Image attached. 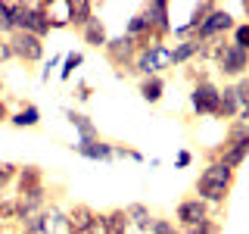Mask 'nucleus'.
<instances>
[{
  "instance_id": "nucleus-1",
  "label": "nucleus",
  "mask_w": 249,
  "mask_h": 234,
  "mask_svg": "<svg viewBox=\"0 0 249 234\" xmlns=\"http://www.w3.org/2000/svg\"><path fill=\"white\" fill-rule=\"evenodd\" d=\"M233 181H237V172L221 166L218 159H209L206 169L199 172L193 191H196V197L206 200L209 206H224V200H228L231 191H233Z\"/></svg>"
},
{
  "instance_id": "nucleus-2",
  "label": "nucleus",
  "mask_w": 249,
  "mask_h": 234,
  "mask_svg": "<svg viewBox=\"0 0 249 234\" xmlns=\"http://www.w3.org/2000/svg\"><path fill=\"white\" fill-rule=\"evenodd\" d=\"M16 31H28L35 38L50 35V19H47V0H31V3H22L19 0V10H16Z\"/></svg>"
},
{
  "instance_id": "nucleus-3",
  "label": "nucleus",
  "mask_w": 249,
  "mask_h": 234,
  "mask_svg": "<svg viewBox=\"0 0 249 234\" xmlns=\"http://www.w3.org/2000/svg\"><path fill=\"white\" fill-rule=\"evenodd\" d=\"M103 57L106 62L115 69V72H134V59H137V44L134 38L119 35V38H109V44L103 47ZM137 75V72H134Z\"/></svg>"
},
{
  "instance_id": "nucleus-4",
  "label": "nucleus",
  "mask_w": 249,
  "mask_h": 234,
  "mask_svg": "<svg viewBox=\"0 0 249 234\" xmlns=\"http://www.w3.org/2000/svg\"><path fill=\"white\" fill-rule=\"evenodd\" d=\"M10 47H13V59H19L22 66H37L47 53V44L41 38L28 35V31H13L10 35Z\"/></svg>"
},
{
  "instance_id": "nucleus-5",
  "label": "nucleus",
  "mask_w": 249,
  "mask_h": 234,
  "mask_svg": "<svg viewBox=\"0 0 249 234\" xmlns=\"http://www.w3.org/2000/svg\"><path fill=\"white\" fill-rule=\"evenodd\" d=\"M206 218H212V206H209L206 200H199L196 194H193V197H184V200L175 206V225H178L181 231L196 228V225L206 222Z\"/></svg>"
},
{
  "instance_id": "nucleus-6",
  "label": "nucleus",
  "mask_w": 249,
  "mask_h": 234,
  "mask_svg": "<svg viewBox=\"0 0 249 234\" xmlns=\"http://www.w3.org/2000/svg\"><path fill=\"white\" fill-rule=\"evenodd\" d=\"M165 69H171V47L168 44H159V47H153V50H143V53H137V59H134V72L140 78L162 75Z\"/></svg>"
},
{
  "instance_id": "nucleus-7",
  "label": "nucleus",
  "mask_w": 249,
  "mask_h": 234,
  "mask_svg": "<svg viewBox=\"0 0 249 234\" xmlns=\"http://www.w3.org/2000/svg\"><path fill=\"white\" fill-rule=\"evenodd\" d=\"M50 187L41 184V187H31L25 194H16V225H22L28 215L35 213H44L47 206H50Z\"/></svg>"
},
{
  "instance_id": "nucleus-8",
  "label": "nucleus",
  "mask_w": 249,
  "mask_h": 234,
  "mask_svg": "<svg viewBox=\"0 0 249 234\" xmlns=\"http://www.w3.org/2000/svg\"><path fill=\"white\" fill-rule=\"evenodd\" d=\"M218 100H221V88L215 81H202L190 88V109L193 116H212L218 113Z\"/></svg>"
},
{
  "instance_id": "nucleus-9",
  "label": "nucleus",
  "mask_w": 249,
  "mask_h": 234,
  "mask_svg": "<svg viewBox=\"0 0 249 234\" xmlns=\"http://www.w3.org/2000/svg\"><path fill=\"white\" fill-rule=\"evenodd\" d=\"M215 66H218V72L224 78H237L240 81L243 75H249V53L240 50V47H233V44H228L224 53L215 59Z\"/></svg>"
},
{
  "instance_id": "nucleus-10",
  "label": "nucleus",
  "mask_w": 249,
  "mask_h": 234,
  "mask_svg": "<svg viewBox=\"0 0 249 234\" xmlns=\"http://www.w3.org/2000/svg\"><path fill=\"white\" fill-rule=\"evenodd\" d=\"M233 16L228 10H221V6H215L212 16H209L206 22H202V28L196 31V38L199 41H215V38H231V31H233Z\"/></svg>"
},
{
  "instance_id": "nucleus-11",
  "label": "nucleus",
  "mask_w": 249,
  "mask_h": 234,
  "mask_svg": "<svg viewBox=\"0 0 249 234\" xmlns=\"http://www.w3.org/2000/svg\"><path fill=\"white\" fill-rule=\"evenodd\" d=\"M72 150L78 156H84V159H93V162H100V159H112L115 156V140H106V137H93V140H75L72 144Z\"/></svg>"
},
{
  "instance_id": "nucleus-12",
  "label": "nucleus",
  "mask_w": 249,
  "mask_h": 234,
  "mask_svg": "<svg viewBox=\"0 0 249 234\" xmlns=\"http://www.w3.org/2000/svg\"><path fill=\"white\" fill-rule=\"evenodd\" d=\"M93 215H97V209L88 206V203H72V206L66 209V234H88Z\"/></svg>"
},
{
  "instance_id": "nucleus-13",
  "label": "nucleus",
  "mask_w": 249,
  "mask_h": 234,
  "mask_svg": "<svg viewBox=\"0 0 249 234\" xmlns=\"http://www.w3.org/2000/svg\"><path fill=\"white\" fill-rule=\"evenodd\" d=\"M202 50H206V41H199V38L175 41V47H171V66H190V62H196L202 57Z\"/></svg>"
},
{
  "instance_id": "nucleus-14",
  "label": "nucleus",
  "mask_w": 249,
  "mask_h": 234,
  "mask_svg": "<svg viewBox=\"0 0 249 234\" xmlns=\"http://www.w3.org/2000/svg\"><path fill=\"white\" fill-rule=\"evenodd\" d=\"M237 116H240V97H237V88L233 84H224L221 88V100H218V113H215V119H221V122H237Z\"/></svg>"
},
{
  "instance_id": "nucleus-15",
  "label": "nucleus",
  "mask_w": 249,
  "mask_h": 234,
  "mask_svg": "<svg viewBox=\"0 0 249 234\" xmlns=\"http://www.w3.org/2000/svg\"><path fill=\"white\" fill-rule=\"evenodd\" d=\"M47 19H50V31L72 28V0H47Z\"/></svg>"
},
{
  "instance_id": "nucleus-16",
  "label": "nucleus",
  "mask_w": 249,
  "mask_h": 234,
  "mask_svg": "<svg viewBox=\"0 0 249 234\" xmlns=\"http://www.w3.org/2000/svg\"><path fill=\"white\" fill-rule=\"evenodd\" d=\"M16 103H19V109L10 116L13 128H37L41 125V109L35 103H28V100H16Z\"/></svg>"
},
{
  "instance_id": "nucleus-17",
  "label": "nucleus",
  "mask_w": 249,
  "mask_h": 234,
  "mask_svg": "<svg viewBox=\"0 0 249 234\" xmlns=\"http://www.w3.org/2000/svg\"><path fill=\"white\" fill-rule=\"evenodd\" d=\"M143 6H146V13H150L153 25L159 28L165 38H171V28H175L171 25V6L165 3V0H153V3H143Z\"/></svg>"
},
{
  "instance_id": "nucleus-18",
  "label": "nucleus",
  "mask_w": 249,
  "mask_h": 234,
  "mask_svg": "<svg viewBox=\"0 0 249 234\" xmlns=\"http://www.w3.org/2000/svg\"><path fill=\"white\" fill-rule=\"evenodd\" d=\"M62 116H66L69 125L78 131V140H93V137H100V131H97V125L90 122V116L78 113V109H62Z\"/></svg>"
},
{
  "instance_id": "nucleus-19",
  "label": "nucleus",
  "mask_w": 249,
  "mask_h": 234,
  "mask_svg": "<svg viewBox=\"0 0 249 234\" xmlns=\"http://www.w3.org/2000/svg\"><path fill=\"white\" fill-rule=\"evenodd\" d=\"M81 41L93 47V50H103V47L109 44V31H106V22L100 19V16H93V19L88 22V28L81 31Z\"/></svg>"
},
{
  "instance_id": "nucleus-20",
  "label": "nucleus",
  "mask_w": 249,
  "mask_h": 234,
  "mask_svg": "<svg viewBox=\"0 0 249 234\" xmlns=\"http://www.w3.org/2000/svg\"><path fill=\"white\" fill-rule=\"evenodd\" d=\"M137 94L146 100L150 106H156L165 94V75H150V78H140L137 81Z\"/></svg>"
},
{
  "instance_id": "nucleus-21",
  "label": "nucleus",
  "mask_w": 249,
  "mask_h": 234,
  "mask_svg": "<svg viewBox=\"0 0 249 234\" xmlns=\"http://www.w3.org/2000/svg\"><path fill=\"white\" fill-rule=\"evenodd\" d=\"M44 184V169L28 162V166H19V175H16V194H25L31 187H41Z\"/></svg>"
},
{
  "instance_id": "nucleus-22",
  "label": "nucleus",
  "mask_w": 249,
  "mask_h": 234,
  "mask_svg": "<svg viewBox=\"0 0 249 234\" xmlns=\"http://www.w3.org/2000/svg\"><path fill=\"white\" fill-rule=\"evenodd\" d=\"M124 213H128V218H131V228L150 234L153 218H156V215H153V209L146 206V203H128V206H124Z\"/></svg>"
},
{
  "instance_id": "nucleus-23",
  "label": "nucleus",
  "mask_w": 249,
  "mask_h": 234,
  "mask_svg": "<svg viewBox=\"0 0 249 234\" xmlns=\"http://www.w3.org/2000/svg\"><path fill=\"white\" fill-rule=\"evenodd\" d=\"M93 16H97V3H90V0H72V28L78 35L88 28V22Z\"/></svg>"
},
{
  "instance_id": "nucleus-24",
  "label": "nucleus",
  "mask_w": 249,
  "mask_h": 234,
  "mask_svg": "<svg viewBox=\"0 0 249 234\" xmlns=\"http://www.w3.org/2000/svg\"><path fill=\"white\" fill-rule=\"evenodd\" d=\"M106 228H109V234H128V231H131V218H128V213H124L122 206L106 209Z\"/></svg>"
},
{
  "instance_id": "nucleus-25",
  "label": "nucleus",
  "mask_w": 249,
  "mask_h": 234,
  "mask_svg": "<svg viewBox=\"0 0 249 234\" xmlns=\"http://www.w3.org/2000/svg\"><path fill=\"white\" fill-rule=\"evenodd\" d=\"M16 10H19V0H16V3L0 0V35L3 38H10L16 31Z\"/></svg>"
},
{
  "instance_id": "nucleus-26",
  "label": "nucleus",
  "mask_w": 249,
  "mask_h": 234,
  "mask_svg": "<svg viewBox=\"0 0 249 234\" xmlns=\"http://www.w3.org/2000/svg\"><path fill=\"white\" fill-rule=\"evenodd\" d=\"M150 25H153V22H150V13H146V6H140V10L128 19V25H124V35H128V38H137V35H143Z\"/></svg>"
},
{
  "instance_id": "nucleus-27",
  "label": "nucleus",
  "mask_w": 249,
  "mask_h": 234,
  "mask_svg": "<svg viewBox=\"0 0 249 234\" xmlns=\"http://www.w3.org/2000/svg\"><path fill=\"white\" fill-rule=\"evenodd\" d=\"M84 62V53L81 50H72V53H66V57H62V69H59V78L62 81H69V78H72V72L78 66H81Z\"/></svg>"
},
{
  "instance_id": "nucleus-28",
  "label": "nucleus",
  "mask_w": 249,
  "mask_h": 234,
  "mask_svg": "<svg viewBox=\"0 0 249 234\" xmlns=\"http://www.w3.org/2000/svg\"><path fill=\"white\" fill-rule=\"evenodd\" d=\"M16 175H19V162L0 159V191H6L10 184H16Z\"/></svg>"
},
{
  "instance_id": "nucleus-29",
  "label": "nucleus",
  "mask_w": 249,
  "mask_h": 234,
  "mask_svg": "<svg viewBox=\"0 0 249 234\" xmlns=\"http://www.w3.org/2000/svg\"><path fill=\"white\" fill-rule=\"evenodd\" d=\"M231 44L249 53V19H246V22H237V25H233V31H231Z\"/></svg>"
},
{
  "instance_id": "nucleus-30",
  "label": "nucleus",
  "mask_w": 249,
  "mask_h": 234,
  "mask_svg": "<svg viewBox=\"0 0 249 234\" xmlns=\"http://www.w3.org/2000/svg\"><path fill=\"white\" fill-rule=\"evenodd\" d=\"M184 75H187V81H190V84H202V81H212V75H209L206 62H190V69H184Z\"/></svg>"
},
{
  "instance_id": "nucleus-31",
  "label": "nucleus",
  "mask_w": 249,
  "mask_h": 234,
  "mask_svg": "<svg viewBox=\"0 0 249 234\" xmlns=\"http://www.w3.org/2000/svg\"><path fill=\"white\" fill-rule=\"evenodd\" d=\"M150 234H181V228H178L171 218H162V215H156L153 218V228H150Z\"/></svg>"
},
{
  "instance_id": "nucleus-32",
  "label": "nucleus",
  "mask_w": 249,
  "mask_h": 234,
  "mask_svg": "<svg viewBox=\"0 0 249 234\" xmlns=\"http://www.w3.org/2000/svg\"><path fill=\"white\" fill-rule=\"evenodd\" d=\"M233 88H237V97H240V113H249V75H243Z\"/></svg>"
},
{
  "instance_id": "nucleus-33",
  "label": "nucleus",
  "mask_w": 249,
  "mask_h": 234,
  "mask_svg": "<svg viewBox=\"0 0 249 234\" xmlns=\"http://www.w3.org/2000/svg\"><path fill=\"white\" fill-rule=\"evenodd\" d=\"M115 156H122V159H131V162H143V153L134 150V147L122 144V140H115Z\"/></svg>"
},
{
  "instance_id": "nucleus-34",
  "label": "nucleus",
  "mask_w": 249,
  "mask_h": 234,
  "mask_svg": "<svg viewBox=\"0 0 249 234\" xmlns=\"http://www.w3.org/2000/svg\"><path fill=\"white\" fill-rule=\"evenodd\" d=\"M187 234H221V225H218L215 218H206V222H199L196 228H187Z\"/></svg>"
},
{
  "instance_id": "nucleus-35",
  "label": "nucleus",
  "mask_w": 249,
  "mask_h": 234,
  "mask_svg": "<svg viewBox=\"0 0 249 234\" xmlns=\"http://www.w3.org/2000/svg\"><path fill=\"white\" fill-rule=\"evenodd\" d=\"M88 234H109V228H106V213H97V215H93Z\"/></svg>"
},
{
  "instance_id": "nucleus-36",
  "label": "nucleus",
  "mask_w": 249,
  "mask_h": 234,
  "mask_svg": "<svg viewBox=\"0 0 249 234\" xmlns=\"http://www.w3.org/2000/svg\"><path fill=\"white\" fill-rule=\"evenodd\" d=\"M13 59V47H10V38H3L0 35V66L3 62H10Z\"/></svg>"
},
{
  "instance_id": "nucleus-37",
  "label": "nucleus",
  "mask_w": 249,
  "mask_h": 234,
  "mask_svg": "<svg viewBox=\"0 0 249 234\" xmlns=\"http://www.w3.org/2000/svg\"><path fill=\"white\" fill-rule=\"evenodd\" d=\"M193 162V153L190 150H178V156H175V169H187Z\"/></svg>"
},
{
  "instance_id": "nucleus-38",
  "label": "nucleus",
  "mask_w": 249,
  "mask_h": 234,
  "mask_svg": "<svg viewBox=\"0 0 249 234\" xmlns=\"http://www.w3.org/2000/svg\"><path fill=\"white\" fill-rule=\"evenodd\" d=\"M90 94H93V88H90L88 81H78V84H75V97H78V100H90Z\"/></svg>"
},
{
  "instance_id": "nucleus-39",
  "label": "nucleus",
  "mask_w": 249,
  "mask_h": 234,
  "mask_svg": "<svg viewBox=\"0 0 249 234\" xmlns=\"http://www.w3.org/2000/svg\"><path fill=\"white\" fill-rule=\"evenodd\" d=\"M10 116H13L10 100H6V97H0V125H3V122H10Z\"/></svg>"
},
{
  "instance_id": "nucleus-40",
  "label": "nucleus",
  "mask_w": 249,
  "mask_h": 234,
  "mask_svg": "<svg viewBox=\"0 0 249 234\" xmlns=\"http://www.w3.org/2000/svg\"><path fill=\"white\" fill-rule=\"evenodd\" d=\"M59 57H50V62H47V66H44V72H41V81H50V69H56L59 66Z\"/></svg>"
},
{
  "instance_id": "nucleus-41",
  "label": "nucleus",
  "mask_w": 249,
  "mask_h": 234,
  "mask_svg": "<svg viewBox=\"0 0 249 234\" xmlns=\"http://www.w3.org/2000/svg\"><path fill=\"white\" fill-rule=\"evenodd\" d=\"M0 234H19V228H16V225H6V228H0Z\"/></svg>"
},
{
  "instance_id": "nucleus-42",
  "label": "nucleus",
  "mask_w": 249,
  "mask_h": 234,
  "mask_svg": "<svg viewBox=\"0 0 249 234\" xmlns=\"http://www.w3.org/2000/svg\"><path fill=\"white\" fill-rule=\"evenodd\" d=\"M243 13H246V19H249V0H243Z\"/></svg>"
},
{
  "instance_id": "nucleus-43",
  "label": "nucleus",
  "mask_w": 249,
  "mask_h": 234,
  "mask_svg": "<svg viewBox=\"0 0 249 234\" xmlns=\"http://www.w3.org/2000/svg\"><path fill=\"white\" fill-rule=\"evenodd\" d=\"M3 88H6V84H3V75H0V97H3Z\"/></svg>"
},
{
  "instance_id": "nucleus-44",
  "label": "nucleus",
  "mask_w": 249,
  "mask_h": 234,
  "mask_svg": "<svg viewBox=\"0 0 249 234\" xmlns=\"http://www.w3.org/2000/svg\"><path fill=\"white\" fill-rule=\"evenodd\" d=\"M181 234H187V231H181Z\"/></svg>"
}]
</instances>
